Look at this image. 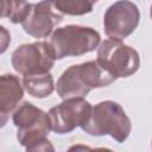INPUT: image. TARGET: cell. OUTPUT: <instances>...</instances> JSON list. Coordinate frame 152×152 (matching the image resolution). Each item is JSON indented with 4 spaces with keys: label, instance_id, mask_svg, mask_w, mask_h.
Instances as JSON below:
<instances>
[{
    "label": "cell",
    "instance_id": "6da1fadb",
    "mask_svg": "<svg viewBox=\"0 0 152 152\" xmlns=\"http://www.w3.org/2000/svg\"><path fill=\"white\" fill-rule=\"evenodd\" d=\"M12 121L17 127V139L26 151H53L48 139L51 129L49 114L24 101L14 110Z\"/></svg>",
    "mask_w": 152,
    "mask_h": 152
},
{
    "label": "cell",
    "instance_id": "7a4b0ae2",
    "mask_svg": "<svg viewBox=\"0 0 152 152\" xmlns=\"http://www.w3.org/2000/svg\"><path fill=\"white\" fill-rule=\"evenodd\" d=\"M116 80L102 68L97 61H90L68 68L56 84L57 94L65 100L74 96H86L95 88L107 87Z\"/></svg>",
    "mask_w": 152,
    "mask_h": 152
},
{
    "label": "cell",
    "instance_id": "3957f363",
    "mask_svg": "<svg viewBox=\"0 0 152 152\" xmlns=\"http://www.w3.org/2000/svg\"><path fill=\"white\" fill-rule=\"evenodd\" d=\"M81 128L90 135H110L118 142H124L131 133L132 125L124 108L118 102L107 100L91 108L88 120Z\"/></svg>",
    "mask_w": 152,
    "mask_h": 152
},
{
    "label": "cell",
    "instance_id": "277c9868",
    "mask_svg": "<svg viewBox=\"0 0 152 152\" xmlns=\"http://www.w3.org/2000/svg\"><path fill=\"white\" fill-rule=\"evenodd\" d=\"M100 43V33L80 25H66L57 28L50 39L56 59L64 57L81 56L94 51Z\"/></svg>",
    "mask_w": 152,
    "mask_h": 152
},
{
    "label": "cell",
    "instance_id": "5b68a950",
    "mask_svg": "<svg viewBox=\"0 0 152 152\" xmlns=\"http://www.w3.org/2000/svg\"><path fill=\"white\" fill-rule=\"evenodd\" d=\"M96 61L116 78L128 77L135 74L140 66L137 50L114 38L106 39L100 44Z\"/></svg>",
    "mask_w": 152,
    "mask_h": 152
},
{
    "label": "cell",
    "instance_id": "8992f818",
    "mask_svg": "<svg viewBox=\"0 0 152 152\" xmlns=\"http://www.w3.org/2000/svg\"><path fill=\"white\" fill-rule=\"evenodd\" d=\"M56 61L50 43L36 42L17 48L12 53V66L21 75L49 72Z\"/></svg>",
    "mask_w": 152,
    "mask_h": 152
},
{
    "label": "cell",
    "instance_id": "52a82bcc",
    "mask_svg": "<svg viewBox=\"0 0 152 152\" xmlns=\"http://www.w3.org/2000/svg\"><path fill=\"white\" fill-rule=\"evenodd\" d=\"M91 106L82 96L65 99L59 104L49 110L51 131L58 134H65L76 127H82L88 120Z\"/></svg>",
    "mask_w": 152,
    "mask_h": 152
},
{
    "label": "cell",
    "instance_id": "ba28073f",
    "mask_svg": "<svg viewBox=\"0 0 152 152\" xmlns=\"http://www.w3.org/2000/svg\"><path fill=\"white\" fill-rule=\"evenodd\" d=\"M140 12L129 0H119L110 5L103 17L104 32L109 38L125 39L139 25Z\"/></svg>",
    "mask_w": 152,
    "mask_h": 152
},
{
    "label": "cell",
    "instance_id": "9c48e42d",
    "mask_svg": "<svg viewBox=\"0 0 152 152\" xmlns=\"http://www.w3.org/2000/svg\"><path fill=\"white\" fill-rule=\"evenodd\" d=\"M62 21L63 13L55 7L52 0H42L32 4L31 11L21 25L27 34L34 38H45Z\"/></svg>",
    "mask_w": 152,
    "mask_h": 152
},
{
    "label": "cell",
    "instance_id": "30bf717a",
    "mask_svg": "<svg viewBox=\"0 0 152 152\" xmlns=\"http://www.w3.org/2000/svg\"><path fill=\"white\" fill-rule=\"evenodd\" d=\"M20 81L12 74H5L0 80V116L1 126L5 125L7 115L17 107L23 99L24 90Z\"/></svg>",
    "mask_w": 152,
    "mask_h": 152
},
{
    "label": "cell",
    "instance_id": "8fae6325",
    "mask_svg": "<svg viewBox=\"0 0 152 152\" xmlns=\"http://www.w3.org/2000/svg\"><path fill=\"white\" fill-rule=\"evenodd\" d=\"M23 86L25 90L33 97L43 99L53 91V78L50 72L25 75L23 78Z\"/></svg>",
    "mask_w": 152,
    "mask_h": 152
},
{
    "label": "cell",
    "instance_id": "7c38bea8",
    "mask_svg": "<svg viewBox=\"0 0 152 152\" xmlns=\"http://www.w3.org/2000/svg\"><path fill=\"white\" fill-rule=\"evenodd\" d=\"M31 6L27 0H1V17L13 24L23 23L28 15Z\"/></svg>",
    "mask_w": 152,
    "mask_h": 152
},
{
    "label": "cell",
    "instance_id": "4fadbf2b",
    "mask_svg": "<svg viewBox=\"0 0 152 152\" xmlns=\"http://www.w3.org/2000/svg\"><path fill=\"white\" fill-rule=\"evenodd\" d=\"M97 0H52L55 7L63 14L83 15L93 11Z\"/></svg>",
    "mask_w": 152,
    "mask_h": 152
},
{
    "label": "cell",
    "instance_id": "5bb4252c",
    "mask_svg": "<svg viewBox=\"0 0 152 152\" xmlns=\"http://www.w3.org/2000/svg\"><path fill=\"white\" fill-rule=\"evenodd\" d=\"M151 18H152V6H151Z\"/></svg>",
    "mask_w": 152,
    "mask_h": 152
}]
</instances>
